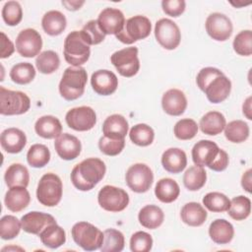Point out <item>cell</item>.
<instances>
[{
	"mask_svg": "<svg viewBox=\"0 0 252 252\" xmlns=\"http://www.w3.org/2000/svg\"><path fill=\"white\" fill-rule=\"evenodd\" d=\"M207 180V172L201 165H193L189 167L183 175L184 186L190 191L201 189Z\"/></svg>",
	"mask_w": 252,
	"mask_h": 252,
	"instance_id": "e575fe53",
	"label": "cell"
},
{
	"mask_svg": "<svg viewBox=\"0 0 252 252\" xmlns=\"http://www.w3.org/2000/svg\"><path fill=\"white\" fill-rule=\"evenodd\" d=\"M128 122L126 118L120 114H112L108 116L102 125L103 136L112 139H124L128 133Z\"/></svg>",
	"mask_w": 252,
	"mask_h": 252,
	"instance_id": "cb8c5ba5",
	"label": "cell"
},
{
	"mask_svg": "<svg viewBox=\"0 0 252 252\" xmlns=\"http://www.w3.org/2000/svg\"><path fill=\"white\" fill-rule=\"evenodd\" d=\"M125 244L124 235L114 228H107L103 231V241L99 248L102 252H120Z\"/></svg>",
	"mask_w": 252,
	"mask_h": 252,
	"instance_id": "8d00e7d4",
	"label": "cell"
},
{
	"mask_svg": "<svg viewBox=\"0 0 252 252\" xmlns=\"http://www.w3.org/2000/svg\"><path fill=\"white\" fill-rule=\"evenodd\" d=\"M152 246L153 238L145 231H137L130 238V249L133 252H149Z\"/></svg>",
	"mask_w": 252,
	"mask_h": 252,
	"instance_id": "f907efd6",
	"label": "cell"
},
{
	"mask_svg": "<svg viewBox=\"0 0 252 252\" xmlns=\"http://www.w3.org/2000/svg\"><path fill=\"white\" fill-rule=\"evenodd\" d=\"M40 241L43 245L55 249L62 246L66 241V233L65 230L56 223H51L47 225L40 233H39Z\"/></svg>",
	"mask_w": 252,
	"mask_h": 252,
	"instance_id": "836d02e7",
	"label": "cell"
},
{
	"mask_svg": "<svg viewBox=\"0 0 252 252\" xmlns=\"http://www.w3.org/2000/svg\"><path fill=\"white\" fill-rule=\"evenodd\" d=\"M110 61L118 73L126 78L135 76L140 69L138 48L135 46H130L115 51L111 55Z\"/></svg>",
	"mask_w": 252,
	"mask_h": 252,
	"instance_id": "9c48e42d",
	"label": "cell"
},
{
	"mask_svg": "<svg viewBox=\"0 0 252 252\" xmlns=\"http://www.w3.org/2000/svg\"><path fill=\"white\" fill-rule=\"evenodd\" d=\"M67 125L76 131H89L96 123V114L90 106H79L70 109L65 116Z\"/></svg>",
	"mask_w": 252,
	"mask_h": 252,
	"instance_id": "4fadbf2b",
	"label": "cell"
},
{
	"mask_svg": "<svg viewBox=\"0 0 252 252\" xmlns=\"http://www.w3.org/2000/svg\"><path fill=\"white\" fill-rule=\"evenodd\" d=\"M43 31L49 35H59L66 29L67 21L65 16L56 10L48 11L41 20Z\"/></svg>",
	"mask_w": 252,
	"mask_h": 252,
	"instance_id": "f546056e",
	"label": "cell"
},
{
	"mask_svg": "<svg viewBox=\"0 0 252 252\" xmlns=\"http://www.w3.org/2000/svg\"><path fill=\"white\" fill-rule=\"evenodd\" d=\"M233 49L241 56L252 54V32L250 30L241 31L233 39Z\"/></svg>",
	"mask_w": 252,
	"mask_h": 252,
	"instance_id": "7dc6e473",
	"label": "cell"
},
{
	"mask_svg": "<svg viewBox=\"0 0 252 252\" xmlns=\"http://www.w3.org/2000/svg\"><path fill=\"white\" fill-rule=\"evenodd\" d=\"M30 106L31 99L25 93L0 87V113L2 115L23 114L30 109Z\"/></svg>",
	"mask_w": 252,
	"mask_h": 252,
	"instance_id": "ba28073f",
	"label": "cell"
},
{
	"mask_svg": "<svg viewBox=\"0 0 252 252\" xmlns=\"http://www.w3.org/2000/svg\"><path fill=\"white\" fill-rule=\"evenodd\" d=\"M224 136L231 143H242L249 137V126L243 120H233L224 127Z\"/></svg>",
	"mask_w": 252,
	"mask_h": 252,
	"instance_id": "d590c367",
	"label": "cell"
},
{
	"mask_svg": "<svg viewBox=\"0 0 252 252\" xmlns=\"http://www.w3.org/2000/svg\"><path fill=\"white\" fill-rule=\"evenodd\" d=\"M225 124V118L222 113L219 111H210L201 118L199 126L203 133L216 136L223 131Z\"/></svg>",
	"mask_w": 252,
	"mask_h": 252,
	"instance_id": "f1b7e54d",
	"label": "cell"
},
{
	"mask_svg": "<svg viewBox=\"0 0 252 252\" xmlns=\"http://www.w3.org/2000/svg\"><path fill=\"white\" fill-rule=\"evenodd\" d=\"M85 1H62V5L66 7V9L71 11H76L84 5Z\"/></svg>",
	"mask_w": 252,
	"mask_h": 252,
	"instance_id": "6f0895ef",
	"label": "cell"
},
{
	"mask_svg": "<svg viewBox=\"0 0 252 252\" xmlns=\"http://www.w3.org/2000/svg\"><path fill=\"white\" fill-rule=\"evenodd\" d=\"M161 7L166 15L178 17L185 11L186 3L184 0H163Z\"/></svg>",
	"mask_w": 252,
	"mask_h": 252,
	"instance_id": "f5cc1de1",
	"label": "cell"
},
{
	"mask_svg": "<svg viewBox=\"0 0 252 252\" xmlns=\"http://www.w3.org/2000/svg\"><path fill=\"white\" fill-rule=\"evenodd\" d=\"M27 160L32 167H43L50 160V152L45 145L34 144L28 151Z\"/></svg>",
	"mask_w": 252,
	"mask_h": 252,
	"instance_id": "f35d334b",
	"label": "cell"
},
{
	"mask_svg": "<svg viewBox=\"0 0 252 252\" xmlns=\"http://www.w3.org/2000/svg\"><path fill=\"white\" fill-rule=\"evenodd\" d=\"M192 159L195 164L208 166L214 171H222L228 165V155L210 140L197 142L192 149Z\"/></svg>",
	"mask_w": 252,
	"mask_h": 252,
	"instance_id": "7a4b0ae2",
	"label": "cell"
},
{
	"mask_svg": "<svg viewBox=\"0 0 252 252\" xmlns=\"http://www.w3.org/2000/svg\"><path fill=\"white\" fill-rule=\"evenodd\" d=\"M104 162L96 158H89L75 165L71 172L73 185L81 191L92 190L104 176Z\"/></svg>",
	"mask_w": 252,
	"mask_h": 252,
	"instance_id": "6da1fadb",
	"label": "cell"
},
{
	"mask_svg": "<svg viewBox=\"0 0 252 252\" xmlns=\"http://www.w3.org/2000/svg\"><path fill=\"white\" fill-rule=\"evenodd\" d=\"M232 23L230 19L221 13H213L206 20V31L215 40L224 41L232 33Z\"/></svg>",
	"mask_w": 252,
	"mask_h": 252,
	"instance_id": "9a60e30c",
	"label": "cell"
},
{
	"mask_svg": "<svg viewBox=\"0 0 252 252\" xmlns=\"http://www.w3.org/2000/svg\"><path fill=\"white\" fill-rule=\"evenodd\" d=\"M97 201L103 210L117 213L123 211L128 206L129 196L127 192L121 188L105 185L99 190Z\"/></svg>",
	"mask_w": 252,
	"mask_h": 252,
	"instance_id": "30bf717a",
	"label": "cell"
},
{
	"mask_svg": "<svg viewBox=\"0 0 252 252\" xmlns=\"http://www.w3.org/2000/svg\"><path fill=\"white\" fill-rule=\"evenodd\" d=\"M2 149L9 154L22 152L27 144L26 134L18 128H8L4 130L0 137Z\"/></svg>",
	"mask_w": 252,
	"mask_h": 252,
	"instance_id": "7402d4cb",
	"label": "cell"
},
{
	"mask_svg": "<svg viewBox=\"0 0 252 252\" xmlns=\"http://www.w3.org/2000/svg\"><path fill=\"white\" fill-rule=\"evenodd\" d=\"M35 77V69L29 62H21L14 65L10 71L11 80L19 85L31 83Z\"/></svg>",
	"mask_w": 252,
	"mask_h": 252,
	"instance_id": "74e56055",
	"label": "cell"
},
{
	"mask_svg": "<svg viewBox=\"0 0 252 252\" xmlns=\"http://www.w3.org/2000/svg\"><path fill=\"white\" fill-rule=\"evenodd\" d=\"M161 106L165 113L172 116H179L187 107V99L182 91L178 89H170L163 94Z\"/></svg>",
	"mask_w": 252,
	"mask_h": 252,
	"instance_id": "44dd1931",
	"label": "cell"
},
{
	"mask_svg": "<svg viewBox=\"0 0 252 252\" xmlns=\"http://www.w3.org/2000/svg\"><path fill=\"white\" fill-rule=\"evenodd\" d=\"M179 193V185L171 178L158 180L155 187V195L162 203H172L178 198Z\"/></svg>",
	"mask_w": 252,
	"mask_h": 252,
	"instance_id": "d6a6232c",
	"label": "cell"
},
{
	"mask_svg": "<svg viewBox=\"0 0 252 252\" xmlns=\"http://www.w3.org/2000/svg\"><path fill=\"white\" fill-rule=\"evenodd\" d=\"M163 168L170 173H179L187 165V158L184 151L178 148H169L161 156Z\"/></svg>",
	"mask_w": 252,
	"mask_h": 252,
	"instance_id": "603a6c76",
	"label": "cell"
},
{
	"mask_svg": "<svg viewBox=\"0 0 252 252\" xmlns=\"http://www.w3.org/2000/svg\"><path fill=\"white\" fill-rule=\"evenodd\" d=\"M228 215L235 220H243L249 217L251 213V201L245 196L234 197L230 201Z\"/></svg>",
	"mask_w": 252,
	"mask_h": 252,
	"instance_id": "60d3db41",
	"label": "cell"
},
{
	"mask_svg": "<svg viewBox=\"0 0 252 252\" xmlns=\"http://www.w3.org/2000/svg\"><path fill=\"white\" fill-rule=\"evenodd\" d=\"M251 101H252V96H248L246 98V100L244 101L243 105H242V111H243V114L246 116L247 119L251 120L252 119V115H251V112H252V107H251Z\"/></svg>",
	"mask_w": 252,
	"mask_h": 252,
	"instance_id": "9f6ffc18",
	"label": "cell"
},
{
	"mask_svg": "<svg viewBox=\"0 0 252 252\" xmlns=\"http://www.w3.org/2000/svg\"><path fill=\"white\" fill-rule=\"evenodd\" d=\"M83 38L89 45H95L103 41L105 34L99 29L96 20L89 21L80 31Z\"/></svg>",
	"mask_w": 252,
	"mask_h": 252,
	"instance_id": "f6af8a7d",
	"label": "cell"
},
{
	"mask_svg": "<svg viewBox=\"0 0 252 252\" xmlns=\"http://www.w3.org/2000/svg\"><path fill=\"white\" fill-rule=\"evenodd\" d=\"M128 187L136 193L147 192L154 181L152 169L145 163H135L131 165L125 175Z\"/></svg>",
	"mask_w": 252,
	"mask_h": 252,
	"instance_id": "8fae6325",
	"label": "cell"
},
{
	"mask_svg": "<svg viewBox=\"0 0 252 252\" xmlns=\"http://www.w3.org/2000/svg\"><path fill=\"white\" fill-rule=\"evenodd\" d=\"M5 205L11 212H20L26 209L30 202L31 196L26 187H11L5 195Z\"/></svg>",
	"mask_w": 252,
	"mask_h": 252,
	"instance_id": "d4e9b609",
	"label": "cell"
},
{
	"mask_svg": "<svg viewBox=\"0 0 252 252\" xmlns=\"http://www.w3.org/2000/svg\"><path fill=\"white\" fill-rule=\"evenodd\" d=\"M2 18L8 26H17L23 18V10L19 2L8 1L2 9Z\"/></svg>",
	"mask_w": 252,
	"mask_h": 252,
	"instance_id": "c3c4849f",
	"label": "cell"
},
{
	"mask_svg": "<svg viewBox=\"0 0 252 252\" xmlns=\"http://www.w3.org/2000/svg\"><path fill=\"white\" fill-rule=\"evenodd\" d=\"M164 215L162 210L155 205H147L143 207L138 215L139 222L146 228L155 229L163 222Z\"/></svg>",
	"mask_w": 252,
	"mask_h": 252,
	"instance_id": "4dcf8cb0",
	"label": "cell"
},
{
	"mask_svg": "<svg viewBox=\"0 0 252 252\" xmlns=\"http://www.w3.org/2000/svg\"><path fill=\"white\" fill-rule=\"evenodd\" d=\"M63 54L66 62L75 67L81 66L89 60L91 48L83 38L80 31L71 32L66 36Z\"/></svg>",
	"mask_w": 252,
	"mask_h": 252,
	"instance_id": "277c9868",
	"label": "cell"
},
{
	"mask_svg": "<svg viewBox=\"0 0 252 252\" xmlns=\"http://www.w3.org/2000/svg\"><path fill=\"white\" fill-rule=\"evenodd\" d=\"M151 31V21L145 16L137 15L125 21L124 27L121 32L116 34V38L125 44H132L137 40L149 36Z\"/></svg>",
	"mask_w": 252,
	"mask_h": 252,
	"instance_id": "52a82bcc",
	"label": "cell"
},
{
	"mask_svg": "<svg viewBox=\"0 0 252 252\" xmlns=\"http://www.w3.org/2000/svg\"><path fill=\"white\" fill-rule=\"evenodd\" d=\"M15 250V249H17V250H20V251H25L23 248H21V247H4L3 249H2V251H5V250Z\"/></svg>",
	"mask_w": 252,
	"mask_h": 252,
	"instance_id": "680465c9",
	"label": "cell"
},
{
	"mask_svg": "<svg viewBox=\"0 0 252 252\" xmlns=\"http://www.w3.org/2000/svg\"><path fill=\"white\" fill-rule=\"evenodd\" d=\"M62 193V181L58 175L51 172L42 175L36 189V198L41 205L46 207L58 205L61 201Z\"/></svg>",
	"mask_w": 252,
	"mask_h": 252,
	"instance_id": "5b68a950",
	"label": "cell"
},
{
	"mask_svg": "<svg viewBox=\"0 0 252 252\" xmlns=\"http://www.w3.org/2000/svg\"><path fill=\"white\" fill-rule=\"evenodd\" d=\"M97 24L102 32L106 34H117L121 32L125 24L123 13L115 8L103 9L97 18Z\"/></svg>",
	"mask_w": 252,
	"mask_h": 252,
	"instance_id": "2e32d148",
	"label": "cell"
},
{
	"mask_svg": "<svg viewBox=\"0 0 252 252\" xmlns=\"http://www.w3.org/2000/svg\"><path fill=\"white\" fill-rule=\"evenodd\" d=\"M34 130L38 136L44 139H53L62 134V125L58 118L52 115H44L36 120Z\"/></svg>",
	"mask_w": 252,
	"mask_h": 252,
	"instance_id": "4316f807",
	"label": "cell"
},
{
	"mask_svg": "<svg viewBox=\"0 0 252 252\" xmlns=\"http://www.w3.org/2000/svg\"><path fill=\"white\" fill-rule=\"evenodd\" d=\"M54 148L62 159L72 160L79 157L82 145L77 137L69 133H63L55 139Z\"/></svg>",
	"mask_w": 252,
	"mask_h": 252,
	"instance_id": "e0dca14e",
	"label": "cell"
},
{
	"mask_svg": "<svg viewBox=\"0 0 252 252\" xmlns=\"http://www.w3.org/2000/svg\"><path fill=\"white\" fill-rule=\"evenodd\" d=\"M252 169H248L246 170L241 178V185L243 187V189L245 191H247L248 193H251V188H252Z\"/></svg>",
	"mask_w": 252,
	"mask_h": 252,
	"instance_id": "11a10c76",
	"label": "cell"
},
{
	"mask_svg": "<svg viewBox=\"0 0 252 252\" xmlns=\"http://www.w3.org/2000/svg\"><path fill=\"white\" fill-rule=\"evenodd\" d=\"M22 228L24 231L32 234L39 235V233L49 224L56 223L55 219L45 213L41 212H30L24 215L21 219Z\"/></svg>",
	"mask_w": 252,
	"mask_h": 252,
	"instance_id": "d6986e66",
	"label": "cell"
},
{
	"mask_svg": "<svg viewBox=\"0 0 252 252\" xmlns=\"http://www.w3.org/2000/svg\"><path fill=\"white\" fill-rule=\"evenodd\" d=\"M209 235L217 244H227L233 238L234 229L229 221L223 219H218L210 224Z\"/></svg>",
	"mask_w": 252,
	"mask_h": 252,
	"instance_id": "484cf974",
	"label": "cell"
},
{
	"mask_svg": "<svg viewBox=\"0 0 252 252\" xmlns=\"http://www.w3.org/2000/svg\"><path fill=\"white\" fill-rule=\"evenodd\" d=\"M93 90L100 95L112 94L118 87L116 75L109 70H97L91 78Z\"/></svg>",
	"mask_w": 252,
	"mask_h": 252,
	"instance_id": "ac0fdd59",
	"label": "cell"
},
{
	"mask_svg": "<svg viewBox=\"0 0 252 252\" xmlns=\"http://www.w3.org/2000/svg\"><path fill=\"white\" fill-rule=\"evenodd\" d=\"M1 46H2L1 54H0L1 58L9 57L10 55H12V53L15 50L13 42L9 39V37L4 32H1Z\"/></svg>",
	"mask_w": 252,
	"mask_h": 252,
	"instance_id": "db71d44e",
	"label": "cell"
},
{
	"mask_svg": "<svg viewBox=\"0 0 252 252\" xmlns=\"http://www.w3.org/2000/svg\"><path fill=\"white\" fill-rule=\"evenodd\" d=\"M155 36L157 41L165 49H175L181 40L178 26L169 19H160L155 26Z\"/></svg>",
	"mask_w": 252,
	"mask_h": 252,
	"instance_id": "7c38bea8",
	"label": "cell"
},
{
	"mask_svg": "<svg viewBox=\"0 0 252 252\" xmlns=\"http://www.w3.org/2000/svg\"><path fill=\"white\" fill-rule=\"evenodd\" d=\"M73 240L86 251H94L101 247L103 232L87 221L75 223L71 230Z\"/></svg>",
	"mask_w": 252,
	"mask_h": 252,
	"instance_id": "8992f818",
	"label": "cell"
},
{
	"mask_svg": "<svg viewBox=\"0 0 252 252\" xmlns=\"http://www.w3.org/2000/svg\"><path fill=\"white\" fill-rule=\"evenodd\" d=\"M173 132L175 137L179 140H190L196 136L198 132V125L193 119L184 118L176 122Z\"/></svg>",
	"mask_w": 252,
	"mask_h": 252,
	"instance_id": "bcb514c9",
	"label": "cell"
},
{
	"mask_svg": "<svg viewBox=\"0 0 252 252\" xmlns=\"http://www.w3.org/2000/svg\"><path fill=\"white\" fill-rule=\"evenodd\" d=\"M87 71L85 68L72 66L65 69L59 83V92L66 100H75L82 96L87 84Z\"/></svg>",
	"mask_w": 252,
	"mask_h": 252,
	"instance_id": "3957f363",
	"label": "cell"
},
{
	"mask_svg": "<svg viewBox=\"0 0 252 252\" xmlns=\"http://www.w3.org/2000/svg\"><path fill=\"white\" fill-rule=\"evenodd\" d=\"M130 140L137 146L147 147L151 145L155 138V132L147 124L140 123L133 126L129 132Z\"/></svg>",
	"mask_w": 252,
	"mask_h": 252,
	"instance_id": "b9f144b4",
	"label": "cell"
},
{
	"mask_svg": "<svg viewBox=\"0 0 252 252\" xmlns=\"http://www.w3.org/2000/svg\"><path fill=\"white\" fill-rule=\"evenodd\" d=\"M204 206L211 212H226L230 206V200L224 194L220 192H210L203 198Z\"/></svg>",
	"mask_w": 252,
	"mask_h": 252,
	"instance_id": "7bdbcfd3",
	"label": "cell"
},
{
	"mask_svg": "<svg viewBox=\"0 0 252 252\" xmlns=\"http://www.w3.org/2000/svg\"><path fill=\"white\" fill-rule=\"evenodd\" d=\"M22 228L21 220L16 217L7 215L0 220V236L2 239L9 240L15 238Z\"/></svg>",
	"mask_w": 252,
	"mask_h": 252,
	"instance_id": "ee69618b",
	"label": "cell"
},
{
	"mask_svg": "<svg viewBox=\"0 0 252 252\" xmlns=\"http://www.w3.org/2000/svg\"><path fill=\"white\" fill-rule=\"evenodd\" d=\"M4 179L9 188L16 186L27 188L30 181V173L25 165L21 163H12L7 168Z\"/></svg>",
	"mask_w": 252,
	"mask_h": 252,
	"instance_id": "1f68e13d",
	"label": "cell"
},
{
	"mask_svg": "<svg viewBox=\"0 0 252 252\" xmlns=\"http://www.w3.org/2000/svg\"><path fill=\"white\" fill-rule=\"evenodd\" d=\"M41 47V36L33 29H26L21 31L16 38V49L23 57L31 58L39 55Z\"/></svg>",
	"mask_w": 252,
	"mask_h": 252,
	"instance_id": "5bb4252c",
	"label": "cell"
},
{
	"mask_svg": "<svg viewBox=\"0 0 252 252\" xmlns=\"http://www.w3.org/2000/svg\"><path fill=\"white\" fill-rule=\"evenodd\" d=\"M125 146L124 139H112L102 136L98 141V148L100 152L106 156L114 157L119 155Z\"/></svg>",
	"mask_w": 252,
	"mask_h": 252,
	"instance_id": "681fc988",
	"label": "cell"
},
{
	"mask_svg": "<svg viewBox=\"0 0 252 252\" xmlns=\"http://www.w3.org/2000/svg\"><path fill=\"white\" fill-rule=\"evenodd\" d=\"M223 73L217 69V68H214V67H206V68H203L197 75V78H196V83H197V86L199 87V89L201 91L204 92L205 88L207 87V85L213 80L215 79L216 77L220 76V75H222Z\"/></svg>",
	"mask_w": 252,
	"mask_h": 252,
	"instance_id": "816d5d0a",
	"label": "cell"
},
{
	"mask_svg": "<svg viewBox=\"0 0 252 252\" xmlns=\"http://www.w3.org/2000/svg\"><path fill=\"white\" fill-rule=\"evenodd\" d=\"M207 211L202 205L196 202L185 204L180 212L181 220L190 226H200L207 220Z\"/></svg>",
	"mask_w": 252,
	"mask_h": 252,
	"instance_id": "83f0119b",
	"label": "cell"
},
{
	"mask_svg": "<svg viewBox=\"0 0 252 252\" xmlns=\"http://www.w3.org/2000/svg\"><path fill=\"white\" fill-rule=\"evenodd\" d=\"M35 65L40 73L51 74L59 68L60 59L55 51L45 50L37 55L35 59Z\"/></svg>",
	"mask_w": 252,
	"mask_h": 252,
	"instance_id": "ab89813d",
	"label": "cell"
},
{
	"mask_svg": "<svg viewBox=\"0 0 252 252\" xmlns=\"http://www.w3.org/2000/svg\"><path fill=\"white\" fill-rule=\"evenodd\" d=\"M231 91V82L229 79L222 75H220L213 79L205 88L204 93L207 98L212 103H220L227 98Z\"/></svg>",
	"mask_w": 252,
	"mask_h": 252,
	"instance_id": "ffe728a7",
	"label": "cell"
}]
</instances>
